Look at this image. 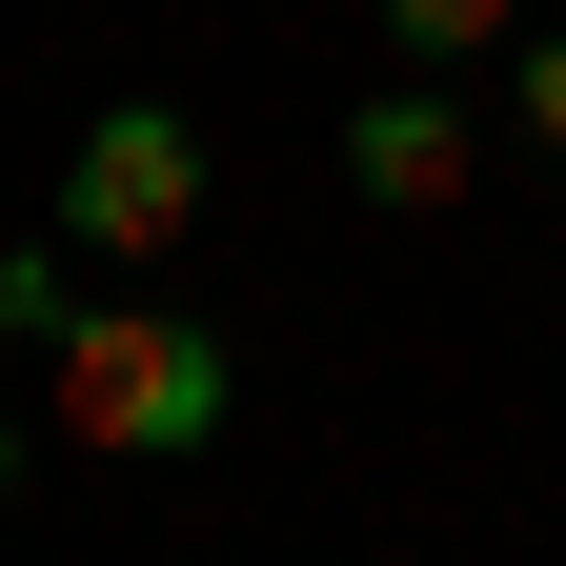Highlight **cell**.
I'll return each instance as SVG.
<instances>
[{
	"label": "cell",
	"mask_w": 566,
	"mask_h": 566,
	"mask_svg": "<svg viewBox=\"0 0 566 566\" xmlns=\"http://www.w3.org/2000/svg\"><path fill=\"white\" fill-rule=\"evenodd\" d=\"M223 405H243V365H223V324H182V304H82L61 324V365H41V424L82 465H202L223 446Z\"/></svg>",
	"instance_id": "1"
},
{
	"label": "cell",
	"mask_w": 566,
	"mask_h": 566,
	"mask_svg": "<svg viewBox=\"0 0 566 566\" xmlns=\"http://www.w3.org/2000/svg\"><path fill=\"white\" fill-rule=\"evenodd\" d=\"M163 243H202V122L182 102H102L82 122V163H61V263H163Z\"/></svg>",
	"instance_id": "2"
},
{
	"label": "cell",
	"mask_w": 566,
	"mask_h": 566,
	"mask_svg": "<svg viewBox=\"0 0 566 566\" xmlns=\"http://www.w3.org/2000/svg\"><path fill=\"white\" fill-rule=\"evenodd\" d=\"M465 163H485V142H465V102H446V82H385L365 122H344V182H365V202H405V223H446V202H465Z\"/></svg>",
	"instance_id": "3"
},
{
	"label": "cell",
	"mask_w": 566,
	"mask_h": 566,
	"mask_svg": "<svg viewBox=\"0 0 566 566\" xmlns=\"http://www.w3.org/2000/svg\"><path fill=\"white\" fill-rule=\"evenodd\" d=\"M61 324H82V263L21 243V263H0V344H41V365H61Z\"/></svg>",
	"instance_id": "4"
},
{
	"label": "cell",
	"mask_w": 566,
	"mask_h": 566,
	"mask_svg": "<svg viewBox=\"0 0 566 566\" xmlns=\"http://www.w3.org/2000/svg\"><path fill=\"white\" fill-rule=\"evenodd\" d=\"M385 41L446 82V61H485V41H506V0H385Z\"/></svg>",
	"instance_id": "5"
},
{
	"label": "cell",
	"mask_w": 566,
	"mask_h": 566,
	"mask_svg": "<svg viewBox=\"0 0 566 566\" xmlns=\"http://www.w3.org/2000/svg\"><path fill=\"white\" fill-rule=\"evenodd\" d=\"M526 142H546V163H566V21L526 41Z\"/></svg>",
	"instance_id": "6"
},
{
	"label": "cell",
	"mask_w": 566,
	"mask_h": 566,
	"mask_svg": "<svg viewBox=\"0 0 566 566\" xmlns=\"http://www.w3.org/2000/svg\"><path fill=\"white\" fill-rule=\"evenodd\" d=\"M0 506H21V405H0Z\"/></svg>",
	"instance_id": "7"
}]
</instances>
